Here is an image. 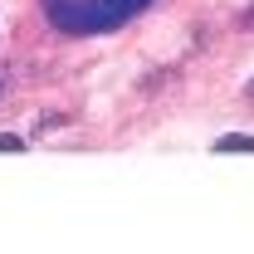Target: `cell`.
I'll return each instance as SVG.
<instances>
[{"label":"cell","instance_id":"obj_1","mask_svg":"<svg viewBox=\"0 0 254 254\" xmlns=\"http://www.w3.org/2000/svg\"><path fill=\"white\" fill-rule=\"evenodd\" d=\"M152 0H44V15L68 34H88V30H113L132 20L137 10H147Z\"/></svg>","mask_w":254,"mask_h":254},{"label":"cell","instance_id":"obj_2","mask_svg":"<svg viewBox=\"0 0 254 254\" xmlns=\"http://www.w3.org/2000/svg\"><path fill=\"white\" fill-rule=\"evenodd\" d=\"M215 152H254V137L250 132H225L220 142H215Z\"/></svg>","mask_w":254,"mask_h":254},{"label":"cell","instance_id":"obj_3","mask_svg":"<svg viewBox=\"0 0 254 254\" xmlns=\"http://www.w3.org/2000/svg\"><path fill=\"white\" fill-rule=\"evenodd\" d=\"M20 147H25L20 137H10V132H0V152H20Z\"/></svg>","mask_w":254,"mask_h":254},{"label":"cell","instance_id":"obj_4","mask_svg":"<svg viewBox=\"0 0 254 254\" xmlns=\"http://www.w3.org/2000/svg\"><path fill=\"white\" fill-rule=\"evenodd\" d=\"M245 98H250V103H254V78H250V83H245Z\"/></svg>","mask_w":254,"mask_h":254},{"label":"cell","instance_id":"obj_5","mask_svg":"<svg viewBox=\"0 0 254 254\" xmlns=\"http://www.w3.org/2000/svg\"><path fill=\"white\" fill-rule=\"evenodd\" d=\"M5 83H10V78H5V73H0V93H5Z\"/></svg>","mask_w":254,"mask_h":254},{"label":"cell","instance_id":"obj_6","mask_svg":"<svg viewBox=\"0 0 254 254\" xmlns=\"http://www.w3.org/2000/svg\"><path fill=\"white\" fill-rule=\"evenodd\" d=\"M250 20H254V15H250Z\"/></svg>","mask_w":254,"mask_h":254}]
</instances>
